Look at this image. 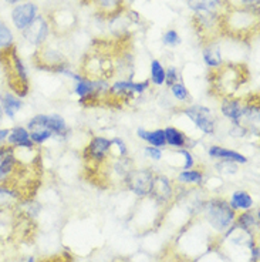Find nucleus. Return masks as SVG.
Returning <instances> with one entry per match:
<instances>
[{
	"label": "nucleus",
	"instance_id": "nucleus-1",
	"mask_svg": "<svg viewBox=\"0 0 260 262\" xmlns=\"http://www.w3.org/2000/svg\"><path fill=\"white\" fill-rule=\"evenodd\" d=\"M221 34L246 40L259 29V10L239 9V7H222L219 13Z\"/></svg>",
	"mask_w": 260,
	"mask_h": 262
},
{
	"label": "nucleus",
	"instance_id": "nucleus-2",
	"mask_svg": "<svg viewBox=\"0 0 260 262\" xmlns=\"http://www.w3.org/2000/svg\"><path fill=\"white\" fill-rule=\"evenodd\" d=\"M249 80V72L245 64L222 63L209 76V81L216 94L225 97H234L236 92Z\"/></svg>",
	"mask_w": 260,
	"mask_h": 262
},
{
	"label": "nucleus",
	"instance_id": "nucleus-3",
	"mask_svg": "<svg viewBox=\"0 0 260 262\" xmlns=\"http://www.w3.org/2000/svg\"><path fill=\"white\" fill-rule=\"evenodd\" d=\"M0 66L3 69L9 89L19 98L26 97L30 90L26 66L17 53L16 45L0 52Z\"/></svg>",
	"mask_w": 260,
	"mask_h": 262
},
{
	"label": "nucleus",
	"instance_id": "nucleus-4",
	"mask_svg": "<svg viewBox=\"0 0 260 262\" xmlns=\"http://www.w3.org/2000/svg\"><path fill=\"white\" fill-rule=\"evenodd\" d=\"M117 72V63L114 53L108 50L107 43H100L96 49H92L84 56L81 63V74L85 79L105 80L108 81Z\"/></svg>",
	"mask_w": 260,
	"mask_h": 262
},
{
	"label": "nucleus",
	"instance_id": "nucleus-5",
	"mask_svg": "<svg viewBox=\"0 0 260 262\" xmlns=\"http://www.w3.org/2000/svg\"><path fill=\"white\" fill-rule=\"evenodd\" d=\"M205 212H206V218H208L210 227L216 231H221V232L230 228L234 218H236V212L229 205V203H226L225 200H219V198L210 200L206 204Z\"/></svg>",
	"mask_w": 260,
	"mask_h": 262
},
{
	"label": "nucleus",
	"instance_id": "nucleus-6",
	"mask_svg": "<svg viewBox=\"0 0 260 262\" xmlns=\"http://www.w3.org/2000/svg\"><path fill=\"white\" fill-rule=\"evenodd\" d=\"M33 63L40 70L54 73H63L68 67V61L65 60L64 54L49 46L47 41L43 46L37 47L33 54Z\"/></svg>",
	"mask_w": 260,
	"mask_h": 262
},
{
	"label": "nucleus",
	"instance_id": "nucleus-7",
	"mask_svg": "<svg viewBox=\"0 0 260 262\" xmlns=\"http://www.w3.org/2000/svg\"><path fill=\"white\" fill-rule=\"evenodd\" d=\"M47 20L50 25V32L54 33L56 36H65L77 26V16L67 7L53 10L52 13L49 14Z\"/></svg>",
	"mask_w": 260,
	"mask_h": 262
},
{
	"label": "nucleus",
	"instance_id": "nucleus-8",
	"mask_svg": "<svg viewBox=\"0 0 260 262\" xmlns=\"http://www.w3.org/2000/svg\"><path fill=\"white\" fill-rule=\"evenodd\" d=\"M111 140L105 137H94L84 150L85 163L88 165H100L111 156Z\"/></svg>",
	"mask_w": 260,
	"mask_h": 262
},
{
	"label": "nucleus",
	"instance_id": "nucleus-9",
	"mask_svg": "<svg viewBox=\"0 0 260 262\" xmlns=\"http://www.w3.org/2000/svg\"><path fill=\"white\" fill-rule=\"evenodd\" d=\"M154 178L155 174L151 170H131L125 178V183L135 195L147 196L150 195Z\"/></svg>",
	"mask_w": 260,
	"mask_h": 262
},
{
	"label": "nucleus",
	"instance_id": "nucleus-10",
	"mask_svg": "<svg viewBox=\"0 0 260 262\" xmlns=\"http://www.w3.org/2000/svg\"><path fill=\"white\" fill-rule=\"evenodd\" d=\"M21 33H23V37L29 43H32L36 47H40L46 43L52 32H50V25H49L46 16L37 14V17L33 20L32 25L27 26Z\"/></svg>",
	"mask_w": 260,
	"mask_h": 262
},
{
	"label": "nucleus",
	"instance_id": "nucleus-11",
	"mask_svg": "<svg viewBox=\"0 0 260 262\" xmlns=\"http://www.w3.org/2000/svg\"><path fill=\"white\" fill-rule=\"evenodd\" d=\"M84 6L92 7L103 19H117L125 10V0H81Z\"/></svg>",
	"mask_w": 260,
	"mask_h": 262
},
{
	"label": "nucleus",
	"instance_id": "nucleus-12",
	"mask_svg": "<svg viewBox=\"0 0 260 262\" xmlns=\"http://www.w3.org/2000/svg\"><path fill=\"white\" fill-rule=\"evenodd\" d=\"M183 114L191 118V121L205 134H214L215 133V117L208 107H205V105L186 107L183 110Z\"/></svg>",
	"mask_w": 260,
	"mask_h": 262
},
{
	"label": "nucleus",
	"instance_id": "nucleus-13",
	"mask_svg": "<svg viewBox=\"0 0 260 262\" xmlns=\"http://www.w3.org/2000/svg\"><path fill=\"white\" fill-rule=\"evenodd\" d=\"M39 14V7L33 2H23L19 3L13 7L12 10V21H13L14 27L23 32L27 26L32 25V21Z\"/></svg>",
	"mask_w": 260,
	"mask_h": 262
},
{
	"label": "nucleus",
	"instance_id": "nucleus-14",
	"mask_svg": "<svg viewBox=\"0 0 260 262\" xmlns=\"http://www.w3.org/2000/svg\"><path fill=\"white\" fill-rule=\"evenodd\" d=\"M150 87V81H144V83H134L132 80H123L117 81L115 84H112L107 92V96L111 98H124L128 100L134 94H143L147 89Z\"/></svg>",
	"mask_w": 260,
	"mask_h": 262
},
{
	"label": "nucleus",
	"instance_id": "nucleus-15",
	"mask_svg": "<svg viewBox=\"0 0 260 262\" xmlns=\"http://www.w3.org/2000/svg\"><path fill=\"white\" fill-rule=\"evenodd\" d=\"M27 131L30 134V138L34 144H43L49 138H52L53 133L47 128V116L46 114H39L29 121Z\"/></svg>",
	"mask_w": 260,
	"mask_h": 262
},
{
	"label": "nucleus",
	"instance_id": "nucleus-16",
	"mask_svg": "<svg viewBox=\"0 0 260 262\" xmlns=\"http://www.w3.org/2000/svg\"><path fill=\"white\" fill-rule=\"evenodd\" d=\"M243 108L245 104L239 98L236 97H225L222 100L221 110L222 114L229 118L232 123H242V116H243Z\"/></svg>",
	"mask_w": 260,
	"mask_h": 262
},
{
	"label": "nucleus",
	"instance_id": "nucleus-17",
	"mask_svg": "<svg viewBox=\"0 0 260 262\" xmlns=\"http://www.w3.org/2000/svg\"><path fill=\"white\" fill-rule=\"evenodd\" d=\"M7 145L13 147V148H27V150H33L34 143L30 138L29 131L25 127H14L13 130H10L9 136H7Z\"/></svg>",
	"mask_w": 260,
	"mask_h": 262
},
{
	"label": "nucleus",
	"instance_id": "nucleus-18",
	"mask_svg": "<svg viewBox=\"0 0 260 262\" xmlns=\"http://www.w3.org/2000/svg\"><path fill=\"white\" fill-rule=\"evenodd\" d=\"M172 192L174 190H172V185L168 178L165 176H155L150 195L154 196L156 201H168L172 196Z\"/></svg>",
	"mask_w": 260,
	"mask_h": 262
},
{
	"label": "nucleus",
	"instance_id": "nucleus-19",
	"mask_svg": "<svg viewBox=\"0 0 260 262\" xmlns=\"http://www.w3.org/2000/svg\"><path fill=\"white\" fill-rule=\"evenodd\" d=\"M209 156L214 158H221V160H228V161H233L236 164H246L247 158L241 154L239 151L229 150V148H223L219 145H214L209 148Z\"/></svg>",
	"mask_w": 260,
	"mask_h": 262
},
{
	"label": "nucleus",
	"instance_id": "nucleus-20",
	"mask_svg": "<svg viewBox=\"0 0 260 262\" xmlns=\"http://www.w3.org/2000/svg\"><path fill=\"white\" fill-rule=\"evenodd\" d=\"M203 60H205L206 66H209L210 69H218L223 63L222 61L221 47H219L218 43L210 41V43H205L203 45Z\"/></svg>",
	"mask_w": 260,
	"mask_h": 262
},
{
	"label": "nucleus",
	"instance_id": "nucleus-21",
	"mask_svg": "<svg viewBox=\"0 0 260 262\" xmlns=\"http://www.w3.org/2000/svg\"><path fill=\"white\" fill-rule=\"evenodd\" d=\"M138 137L150 143V145L152 147H156V148H161V147H165L167 145V141H165V133L163 130H155V131H147L144 128H138L137 130Z\"/></svg>",
	"mask_w": 260,
	"mask_h": 262
},
{
	"label": "nucleus",
	"instance_id": "nucleus-22",
	"mask_svg": "<svg viewBox=\"0 0 260 262\" xmlns=\"http://www.w3.org/2000/svg\"><path fill=\"white\" fill-rule=\"evenodd\" d=\"M0 101H2V108H3V113L6 114L9 118H14V116L21 110L23 107V103L19 97L16 96H12V94H3L0 97Z\"/></svg>",
	"mask_w": 260,
	"mask_h": 262
},
{
	"label": "nucleus",
	"instance_id": "nucleus-23",
	"mask_svg": "<svg viewBox=\"0 0 260 262\" xmlns=\"http://www.w3.org/2000/svg\"><path fill=\"white\" fill-rule=\"evenodd\" d=\"M194 12H221L225 0H188Z\"/></svg>",
	"mask_w": 260,
	"mask_h": 262
},
{
	"label": "nucleus",
	"instance_id": "nucleus-24",
	"mask_svg": "<svg viewBox=\"0 0 260 262\" xmlns=\"http://www.w3.org/2000/svg\"><path fill=\"white\" fill-rule=\"evenodd\" d=\"M229 205H230L234 211H249L253 207V198H252L250 194L246 192V191H236V192L232 194V198H230Z\"/></svg>",
	"mask_w": 260,
	"mask_h": 262
},
{
	"label": "nucleus",
	"instance_id": "nucleus-25",
	"mask_svg": "<svg viewBox=\"0 0 260 262\" xmlns=\"http://www.w3.org/2000/svg\"><path fill=\"white\" fill-rule=\"evenodd\" d=\"M165 141H167V144L172 145V147H175V148H183L185 145H186V136L183 134L182 131L178 130L175 127H167L165 130Z\"/></svg>",
	"mask_w": 260,
	"mask_h": 262
},
{
	"label": "nucleus",
	"instance_id": "nucleus-26",
	"mask_svg": "<svg viewBox=\"0 0 260 262\" xmlns=\"http://www.w3.org/2000/svg\"><path fill=\"white\" fill-rule=\"evenodd\" d=\"M47 128L52 131L53 134L63 136L67 131V125H65L64 118L61 117V116L52 114V116H47Z\"/></svg>",
	"mask_w": 260,
	"mask_h": 262
},
{
	"label": "nucleus",
	"instance_id": "nucleus-27",
	"mask_svg": "<svg viewBox=\"0 0 260 262\" xmlns=\"http://www.w3.org/2000/svg\"><path fill=\"white\" fill-rule=\"evenodd\" d=\"M14 46L13 33L3 20H0V52Z\"/></svg>",
	"mask_w": 260,
	"mask_h": 262
},
{
	"label": "nucleus",
	"instance_id": "nucleus-28",
	"mask_svg": "<svg viewBox=\"0 0 260 262\" xmlns=\"http://www.w3.org/2000/svg\"><path fill=\"white\" fill-rule=\"evenodd\" d=\"M178 183L182 184H201L203 180V174L199 170H183L179 176H178Z\"/></svg>",
	"mask_w": 260,
	"mask_h": 262
},
{
	"label": "nucleus",
	"instance_id": "nucleus-29",
	"mask_svg": "<svg viewBox=\"0 0 260 262\" xmlns=\"http://www.w3.org/2000/svg\"><path fill=\"white\" fill-rule=\"evenodd\" d=\"M151 81L155 85H162L165 83V69L156 59L151 61Z\"/></svg>",
	"mask_w": 260,
	"mask_h": 262
},
{
	"label": "nucleus",
	"instance_id": "nucleus-30",
	"mask_svg": "<svg viewBox=\"0 0 260 262\" xmlns=\"http://www.w3.org/2000/svg\"><path fill=\"white\" fill-rule=\"evenodd\" d=\"M260 0H225L223 7H239V9H253L259 10Z\"/></svg>",
	"mask_w": 260,
	"mask_h": 262
},
{
	"label": "nucleus",
	"instance_id": "nucleus-31",
	"mask_svg": "<svg viewBox=\"0 0 260 262\" xmlns=\"http://www.w3.org/2000/svg\"><path fill=\"white\" fill-rule=\"evenodd\" d=\"M236 223H238V227L250 231V228L257 224V220L254 218L253 212H250V211H243V214L238 218Z\"/></svg>",
	"mask_w": 260,
	"mask_h": 262
},
{
	"label": "nucleus",
	"instance_id": "nucleus-32",
	"mask_svg": "<svg viewBox=\"0 0 260 262\" xmlns=\"http://www.w3.org/2000/svg\"><path fill=\"white\" fill-rule=\"evenodd\" d=\"M163 45H167L169 47H175L178 45H181V36L179 33L176 32L175 29H169L163 33Z\"/></svg>",
	"mask_w": 260,
	"mask_h": 262
},
{
	"label": "nucleus",
	"instance_id": "nucleus-33",
	"mask_svg": "<svg viewBox=\"0 0 260 262\" xmlns=\"http://www.w3.org/2000/svg\"><path fill=\"white\" fill-rule=\"evenodd\" d=\"M178 79H179V74H178V69L176 67L171 66V67H168L165 70V84L168 85V87H172L176 83H179Z\"/></svg>",
	"mask_w": 260,
	"mask_h": 262
},
{
	"label": "nucleus",
	"instance_id": "nucleus-34",
	"mask_svg": "<svg viewBox=\"0 0 260 262\" xmlns=\"http://www.w3.org/2000/svg\"><path fill=\"white\" fill-rule=\"evenodd\" d=\"M171 92L174 94V97L181 100V101H185L186 98L189 97V93L186 90V87L182 84V83H176L171 87Z\"/></svg>",
	"mask_w": 260,
	"mask_h": 262
},
{
	"label": "nucleus",
	"instance_id": "nucleus-35",
	"mask_svg": "<svg viewBox=\"0 0 260 262\" xmlns=\"http://www.w3.org/2000/svg\"><path fill=\"white\" fill-rule=\"evenodd\" d=\"M216 165L222 174H233L238 171V164L233 161H228V160H222V163L216 164Z\"/></svg>",
	"mask_w": 260,
	"mask_h": 262
},
{
	"label": "nucleus",
	"instance_id": "nucleus-36",
	"mask_svg": "<svg viewBox=\"0 0 260 262\" xmlns=\"http://www.w3.org/2000/svg\"><path fill=\"white\" fill-rule=\"evenodd\" d=\"M179 154L183 157V168L185 170H191L194 165H195V160L192 157V154L189 152L188 150H183V148H179Z\"/></svg>",
	"mask_w": 260,
	"mask_h": 262
},
{
	"label": "nucleus",
	"instance_id": "nucleus-37",
	"mask_svg": "<svg viewBox=\"0 0 260 262\" xmlns=\"http://www.w3.org/2000/svg\"><path fill=\"white\" fill-rule=\"evenodd\" d=\"M145 154H147V157H150L154 161H158V160L162 158V151H161V148H156V147H152V145L145 148Z\"/></svg>",
	"mask_w": 260,
	"mask_h": 262
},
{
	"label": "nucleus",
	"instance_id": "nucleus-38",
	"mask_svg": "<svg viewBox=\"0 0 260 262\" xmlns=\"http://www.w3.org/2000/svg\"><path fill=\"white\" fill-rule=\"evenodd\" d=\"M9 133H10L9 128H0V144L6 140L7 136H9Z\"/></svg>",
	"mask_w": 260,
	"mask_h": 262
},
{
	"label": "nucleus",
	"instance_id": "nucleus-39",
	"mask_svg": "<svg viewBox=\"0 0 260 262\" xmlns=\"http://www.w3.org/2000/svg\"><path fill=\"white\" fill-rule=\"evenodd\" d=\"M6 2L9 3V5H19V3H21L23 0H6Z\"/></svg>",
	"mask_w": 260,
	"mask_h": 262
},
{
	"label": "nucleus",
	"instance_id": "nucleus-40",
	"mask_svg": "<svg viewBox=\"0 0 260 262\" xmlns=\"http://www.w3.org/2000/svg\"><path fill=\"white\" fill-rule=\"evenodd\" d=\"M3 108H2V105H0V124H2V121H3Z\"/></svg>",
	"mask_w": 260,
	"mask_h": 262
},
{
	"label": "nucleus",
	"instance_id": "nucleus-41",
	"mask_svg": "<svg viewBox=\"0 0 260 262\" xmlns=\"http://www.w3.org/2000/svg\"><path fill=\"white\" fill-rule=\"evenodd\" d=\"M26 262H34V258H33V256H30V258H29Z\"/></svg>",
	"mask_w": 260,
	"mask_h": 262
}]
</instances>
